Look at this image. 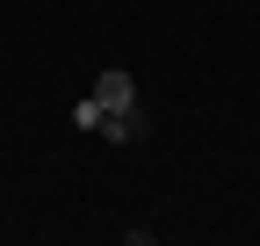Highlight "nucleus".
<instances>
[{
	"label": "nucleus",
	"instance_id": "f257e3e1",
	"mask_svg": "<svg viewBox=\"0 0 260 246\" xmlns=\"http://www.w3.org/2000/svg\"><path fill=\"white\" fill-rule=\"evenodd\" d=\"M94 102H102V116H109V109H138V80H130L123 66L94 73Z\"/></svg>",
	"mask_w": 260,
	"mask_h": 246
},
{
	"label": "nucleus",
	"instance_id": "f03ea898",
	"mask_svg": "<svg viewBox=\"0 0 260 246\" xmlns=\"http://www.w3.org/2000/svg\"><path fill=\"white\" fill-rule=\"evenodd\" d=\"M94 138H102V145H138L145 138V109H109Z\"/></svg>",
	"mask_w": 260,
	"mask_h": 246
},
{
	"label": "nucleus",
	"instance_id": "7ed1b4c3",
	"mask_svg": "<svg viewBox=\"0 0 260 246\" xmlns=\"http://www.w3.org/2000/svg\"><path fill=\"white\" fill-rule=\"evenodd\" d=\"M73 131H87V138L102 131V102H94V95H87V102H73Z\"/></svg>",
	"mask_w": 260,
	"mask_h": 246
}]
</instances>
